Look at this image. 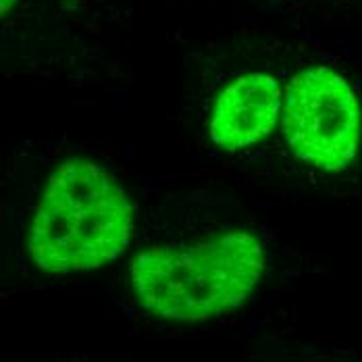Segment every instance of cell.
I'll return each mask as SVG.
<instances>
[{
  "mask_svg": "<svg viewBox=\"0 0 362 362\" xmlns=\"http://www.w3.org/2000/svg\"><path fill=\"white\" fill-rule=\"evenodd\" d=\"M264 244L231 229L189 246H154L129 260L132 288L148 313L198 323L238 310L264 273Z\"/></svg>",
  "mask_w": 362,
  "mask_h": 362,
  "instance_id": "cell-1",
  "label": "cell"
},
{
  "mask_svg": "<svg viewBox=\"0 0 362 362\" xmlns=\"http://www.w3.org/2000/svg\"><path fill=\"white\" fill-rule=\"evenodd\" d=\"M132 229V202L119 181L98 163L71 158L44 187L28 231V254L50 275L92 271L127 248Z\"/></svg>",
  "mask_w": 362,
  "mask_h": 362,
  "instance_id": "cell-2",
  "label": "cell"
},
{
  "mask_svg": "<svg viewBox=\"0 0 362 362\" xmlns=\"http://www.w3.org/2000/svg\"><path fill=\"white\" fill-rule=\"evenodd\" d=\"M284 136L291 152L321 171H344L361 144V107L337 71H300L284 98Z\"/></svg>",
  "mask_w": 362,
  "mask_h": 362,
  "instance_id": "cell-3",
  "label": "cell"
},
{
  "mask_svg": "<svg viewBox=\"0 0 362 362\" xmlns=\"http://www.w3.org/2000/svg\"><path fill=\"white\" fill-rule=\"evenodd\" d=\"M284 110L281 88L267 73H246L231 81L213 107L211 140L225 150H240L262 142Z\"/></svg>",
  "mask_w": 362,
  "mask_h": 362,
  "instance_id": "cell-4",
  "label": "cell"
},
{
  "mask_svg": "<svg viewBox=\"0 0 362 362\" xmlns=\"http://www.w3.org/2000/svg\"><path fill=\"white\" fill-rule=\"evenodd\" d=\"M15 2H17V0H2V6H0V13H2V15H6V13H11V8L15 6Z\"/></svg>",
  "mask_w": 362,
  "mask_h": 362,
  "instance_id": "cell-5",
  "label": "cell"
}]
</instances>
